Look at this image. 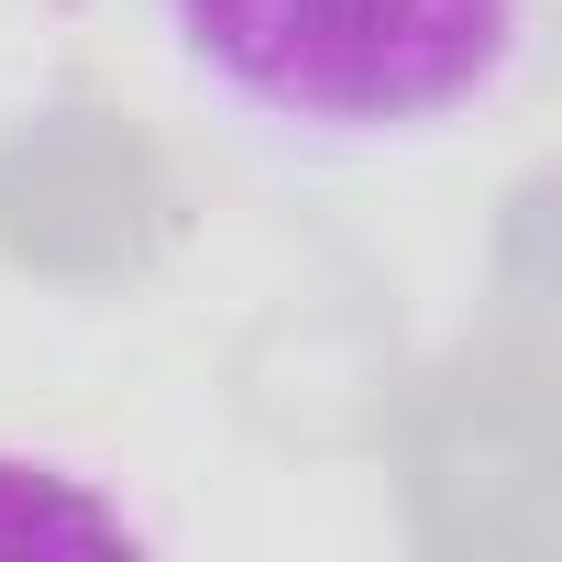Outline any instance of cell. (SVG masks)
<instances>
[{"label":"cell","instance_id":"7a4b0ae2","mask_svg":"<svg viewBox=\"0 0 562 562\" xmlns=\"http://www.w3.org/2000/svg\"><path fill=\"white\" fill-rule=\"evenodd\" d=\"M155 518L100 485L67 452H12L0 441V551H144Z\"/></svg>","mask_w":562,"mask_h":562},{"label":"cell","instance_id":"6da1fadb","mask_svg":"<svg viewBox=\"0 0 562 562\" xmlns=\"http://www.w3.org/2000/svg\"><path fill=\"white\" fill-rule=\"evenodd\" d=\"M155 34L232 133L375 166L507 111L540 0H155Z\"/></svg>","mask_w":562,"mask_h":562}]
</instances>
